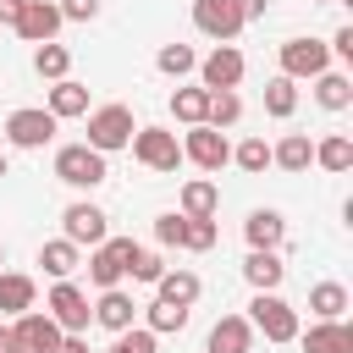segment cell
Wrapping results in <instances>:
<instances>
[{"mask_svg": "<svg viewBox=\"0 0 353 353\" xmlns=\"http://www.w3.org/2000/svg\"><path fill=\"white\" fill-rule=\"evenodd\" d=\"M132 132H138V121H132V110L127 105H94L88 110V149H99V154H116V149H127L132 143Z\"/></svg>", "mask_w": 353, "mask_h": 353, "instance_id": "6da1fadb", "label": "cell"}, {"mask_svg": "<svg viewBox=\"0 0 353 353\" xmlns=\"http://www.w3.org/2000/svg\"><path fill=\"white\" fill-rule=\"evenodd\" d=\"M105 176H110V171H105V154H99V149H88V143H61V149H55V182L88 193V188H99Z\"/></svg>", "mask_w": 353, "mask_h": 353, "instance_id": "7a4b0ae2", "label": "cell"}, {"mask_svg": "<svg viewBox=\"0 0 353 353\" xmlns=\"http://www.w3.org/2000/svg\"><path fill=\"white\" fill-rule=\"evenodd\" d=\"M248 325L254 331H265V342H298V309L281 298V292H254V303H248Z\"/></svg>", "mask_w": 353, "mask_h": 353, "instance_id": "3957f363", "label": "cell"}, {"mask_svg": "<svg viewBox=\"0 0 353 353\" xmlns=\"http://www.w3.org/2000/svg\"><path fill=\"white\" fill-rule=\"evenodd\" d=\"M127 149H132V160H138L143 171H176V165H182V138L165 132V127H138Z\"/></svg>", "mask_w": 353, "mask_h": 353, "instance_id": "277c9868", "label": "cell"}, {"mask_svg": "<svg viewBox=\"0 0 353 353\" xmlns=\"http://www.w3.org/2000/svg\"><path fill=\"white\" fill-rule=\"evenodd\" d=\"M132 254H138L132 237H105V243H94V254H88V281H94L99 292H105V287H121Z\"/></svg>", "mask_w": 353, "mask_h": 353, "instance_id": "5b68a950", "label": "cell"}, {"mask_svg": "<svg viewBox=\"0 0 353 353\" xmlns=\"http://www.w3.org/2000/svg\"><path fill=\"white\" fill-rule=\"evenodd\" d=\"M44 314L61 325V331H88V320H94V303H88V292L66 276V281H55L50 287V298H44Z\"/></svg>", "mask_w": 353, "mask_h": 353, "instance_id": "8992f818", "label": "cell"}, {"mask_svg": "<svg viewBox=\"0 0 353 353\" xmlns=\"http://www.w3.org/2000/svg\"><path fill=\"white\" fill-rule=\"evenodd\" d=\"M55 116L44 110V105H22V110H11L6 116V143L11 149H44L50 138H55Z\"/></svg>", "mask_w": 353, "mask_h": 353, "instance_id": "52a82bcc", "label": "cell"}, {"mask_svg": "<svg viewBox=\"0 0 353 353\" xmlns=\"http://www.w3.org/2000/svg\"><path fill=\"white\" fill-rule=\"evenodd\" d=\"M182 160H193L199 171H221V165H232V143H226L221 127L199 121V127H188V138H182Z\"/></svg>", "mask_w": 353, "mask_h": 353, "instance_id": "ba28073f", "label": "cell"}, {"mask_svg": "<svg viewBox=\"0 0 353 353\" xmlns=\"http://www.w3.org/2000/svg\"><path fill=\"white\" fill-rule=\"evenodd\" d=\"M110 215L99 210V204H88V199H77V204H66L61 210V237L66 243H77V248H94V243H105L110 237V226H105Z\"/></svg>", "mask_w": 353, "mask_h": 353, "instance_id": "9c48e42d", "label": "cell"}, {"mask_svg": "<svg viewBox=\"0 0 353 353\" xmlns=\"http://www.w3.org/2000/svg\"><path fill=\"white\" fill-rule=\"evenodd\" d=\"M193 28H199L204 39H215V44H232L248 22H243L237 0H193Z\"/></svg>", "mask_w": 353, "mask_h": 353, "instance_id": "30bf717a", "label": "cell"}, {"mask_svg": "<svg viewBox=\"0 0 353 353\" xmlns=\"http://www.w3.org/2000/svg\"><path fill=\"white\" fill-rule=\"evenodd\" d=\"M193 72H199V88H237V83H243V72H248V61H243V50H237V44H215Z\"/></svg>", "mask_w": 353, "mask_h": 353, "instance_id": "8fae6325", "label": "cell"}, {"mask_svg": "<svg viewBox=\"0 0 353 353\" xmlns=\"http://www.w3.org/2000/svg\"><path fill=\"white\" fill-rule=\"evenodd\" d=\"M61 22H66V17H61L55 0H28L11 28H17V39H28V44H50V39L61 33Z\"/></svg>", "mask_w": 353, "mask_h": 353, "instance_id": "7c38bea8", "label": "cell"}, {"mask_svg": "<svg viewBox=\"0 0 353 353\" xmlns=\"http://www.w3.org/2000/svg\"><path fill=\"white\" fill-rule=\"evenodd\" d=\"M331 66V50L320 39H287L281 44V77H320Z\"/></svg>", "mask_w": 353, "mask_h": 353, "instance_id": "4fadbf2b", "label": "cell"}, {"mask_svg": "<svg viewBox=\"0 0 353 353\" xmlns=\"http://www.w3.org/2000/svg\"><path fill=\"white\" fill-rule=\"evenodd\" d=\"M11 331H17V347H22V353H55V342H61V325H55L50 314H39V309L17 314Z\"/></svg>", "mask_w": 353, "mask_h": 353, "instance_id": "5bb4252c", "label": "cell"}, {"mask_svg": "<svg viewBox=\"0 0 353 353\" xmlns=\"http://www.w3.org/2000/svg\"><path fill=\"white\" fill-rule=\"evenodd\" d=\"M281 276H287L281 248H248V259H243V281H248L254 292H276Z\"/></svg>", "mask_w": 353, "mask_h": 353, "instance_id": "9a60e30c", "label": "cell"}, {"mask_svg": "<svg viewBox=\"0 0 353 353\" xmlns=\"http://www.w3.org/2000/svg\"><path fill=\"white\" fill-rule=\"evenodd\" d=\"M303 353H353V325L347 320H314L309 331H298Z\"/></svg>", "mask_w": 353, "mask_h": 353, "instance_id": "2e32d148", "label": "cell"}, {"mask_svg": "<svg viewBox=\"0 0 353 353\" xmlns=\"http://www.w3.org/2000/svg\"><path fill=\"white\" fill-rule=\"evenodd\" d=\"M248 347H254V325H248V314H221V320L210 325L204 353H248Z\"/></svg>", "mask_w": 353, "mask_h": 353, "instance_id": "e0dca14e", "label": "cell"}, {"mask_svg": "<svg viewBox=\"0 0 353 353\" xmlns=\"http://www.w3.org/2000/svg\"><path fill=\"white\" fill-rule=\"evenodd\" d=\"M55 121H72V116H88V83L77 77H55L50 83V105H44Z\"/></svg>", "mask_w": 353, "mask_h": 353, "instance_id": "ac0fdd59", "label": "cell"}, {"mask_svg": "<svg viewBox=\"0 0 353 353\" xmlns=\"http://www.w3.org/2000/svg\"><path fill=\"white\" fill-rule=\"evenodd\" d=\"M132 314H138V303H132V292H121V287H105V292L94 298V325H105V331H127Z\"/></svg>", "mask_w": 353, "mask_h": 353, "instance_id": "d6986e66", "label": "cell"}, {"mask_svg": "<svg viewBox=\"0 0 353 353\" xmlns=\"http://www.w3.org/2000/svg\"><path fill=\"white\" fill-rule=\"evenodd\" d=\"M39 303V281L33 276H22V270H0V314H28Z\"/></svg>", "mask_w": 353, "mask_h": 353, "instance_id": "ffe728a7", "label": "cell"}, {"mask_svg": "<svg viewBox=\"0 0 353 353\" xmlns=\"http://www.w3.org/2000/svg\"><path fill=\"white\" fill-rule=\"evenodd\" d=\"M243 237H248V248H281V243H287V221H281V210H248Z\"/></svg>", "mask_w": 353, "mask_h": 353, "instance_id": "44dd1931", "label": "cell"}, {"mask_svg": "<svg viewBox=\"0 0 353 353\" xmlns=\"http://www.w3.org/2000/svg\"><path fill=\"white\" fill-rule=\"evenodd\" d=\"M199 292H204V281H199L193 270H171V265H165V276L154 281V298L182 303V309H193V303H199Z\"/></svg>", "mask_w": 353, "mask_h": 353, "instance_id": "7402d4cb", "label": "cell"}, {"mask_svg": "<svg viewBox=\"0 0 353 353\" xmlns=\"http://www.w3.org/2000/svg\"><path fill=\"white\" fill-rule=\"evenodd\" d=\"M270 165H281V171H309V165H314L309 132H287L281 143H270Z\"/></svg>", "mask_w": 353, "mask_h": 353, "instance_id": "603a6c76", "label": "cell"}, {"mask_svg": "<svg viewBox=\"0 0 353 353\" xmlns=\"http://www.w3.org/2000/svg\"><path fill=\"white\" fill-rule=\"evenodd\" d=\"M176 210H182V215H215V210H221V188H215L210 176H193V182H182Z\"/></svg>", "mask_w": 353, "mask_h": 353, "instance_id": "cb8c5ba5", "label": "cell"}, {"mask_svg": "<svg viewBox=\"0 0 353 353\" xmlns=\"http://www.w3.org/2000/svg\"><path fill=\"white\" fill-rule=\"evenodd\" d=\"M39 265H44V276L66 281V276L83 265V248H77V243H66V237H50V243L39 248Z\"/></svg>", "mask_w": 353, "mask_h": 353, "instance_id": "d4e9b609", "label": "cell"}, {"mask_svg": "<svg viewBox=\"0 0 353 353\" xmlns=\"http://www.w3.org/2000/svg\"><path fill=\"white\" fill-rule=\"evenodd\" d=\"M314 105H320V110H347V105H353L347 72H331V66H325V72L314 77Z\"/></svg>", "mask_w": 353, "mask_h": 353, "instance_id": "484cf974", "label": "cell"}, {"mask_svg": "<svg viewBox=\"0 0 353 353\" xmlns=\"http://www.w3.org/2000/svg\"><path fill=\"white\" fill-rule=\"evenodd\" d=\"M314 165H320V171H336V176L353 171V138H347V132H325V138L314 143Z\"/></svg>", "mask_w": 353, "mask_h": 353, "instance_id": "4316f807", "label": "cell"}, {"mask_svg": "<svg viewBox=\"0 0 353 353\" xmlns=\"http://www.w3.org/2000/svg\"><path fill=\"white\" fill-rule=\"evenodd\" d=\"M309 309H314V320H342L347 314V287L342 281H314L309 287Z\"/></svg>", "mask_w": 353, "mask_h": 353, "instance_id": "83f0119b", "label": "cell"}, {"mask_svg": "<svg viewBox=\"0 0 353 353\" xmlns=\"http://www.w3.org/2000/svg\"><path fill=\"white\" fill-rule=\"evenodd\" d=\"M265 110H270L276 121H287V116L298 110V77H281V72H276V77L265 83Z\"/></svg>", "mask_w": 353, "mask_h": 353, "instance_id": "f1b7e54d", "label": "cell"}, {"mask_svg": "<svg viewBox=\"0 0 353 353\" xmlns=\"http://www.w3.org/2000/svg\"><path fill=\"white\" fill-rule=\"evenodd\" d=\"M143 325H149L154 336H171V331H182V325H188V309H182V303H165V298H154V303L143 309Z\"/></svg>", "mask_w": 353, "mask_h": 353, "instance_id": "f546056e", "label": "cell"}, {"mask_svg": "<svg viewBox=\"0 0 353 353\" xmlns=\"http://www.w3.org/2000/svg\"><path fill=\"white\" fill-rule=\"evenodd\" d=\"M33 72H39V77H50V83H55V77H66V72H72V50H66V44H55V39H50V44H39V50H33Z\"/></svg>", "mask_w": 353, "mask_h": 353, "instance_id": "4dcf8cb0", "label": "cell"}, {"mask_svg": "<svg viewBox=\"0 0 353 353\" xmlns=\"http://www.w3.org/2000/svg\"><path fill=\"white\" fill-rule=\"evenodd\" d=\"M204 110H210V88H176V94H171V116H176V121L199 127Z\"/></svg>", "mask_w": 353, "mask_h": 353, "instance_id": "1f68e13d", "label": "cell"}, {"mask_svg": "<svg viewBox=\"0 0 353 353\" xmlns=\"http://www.w3.org/2000/svg\"><path fill=\"white\" fill-rule=\"evenodd\" d=\"M237 116H243L237 88H210V110H204V121H210V127H237Z\"/></svg>", "mask_w": 353, "mask_h": 353, "instance_id": "d6a6232c", "label": "cell"}, {"mask_svg": "<svg viewBox=\"0 0 353 353\" xmlns=\"http://www.w3.org/2000/svg\"><path fill=\"white\" fill-rule=\"evenodd\" d=\"M232 165H237V171H248V176L270 171V143H265V138H243V143L232 149Z\"/></svg>", "mask_w": 353, "mask_h": 353, "instance_id": "836d02e7", "label": "cell"}, {"mask_svg": "<svg viewBox=\"0 0 353 353\" xmlns=\"http://www.w3.org/2000/svg\"><path fill=\"white\" fill-rule=\"evenodd\" d=\"M154 66H160L165 77H188V72L199 66V55H193V44H160V55H154Z\"/></svg>", "mask_w": 353, "mask_h": 353, "instance_id": "e575fe53", "label": "cell"}, {"mask_svg": "<svg viewBox=\"0 0 353 353\" xmlns=\"http://www.w3.org/2000/svg\"><path fill=\"white\" fill-rule=\"evenodd\" d=\"M215 215H188V232H182V248H193V254H210L215 248Z\"/></svg>", "mask_w": 353, "mask_h": 353, "instance_id": "d590c367", "label": "cell"}, {"mask_svg": "<svg viewBox=\"0 0 353 353\" xmlns=\"http://www.w3.org/2000/svg\"><path fill=\"white\" fill-rule=\"evenodd\" d=\"M154 347H160V336L149 325H127V331H116V342L105 353H154Z\"/></svg>", "mask_w": 353, "mask_h": 353, "instance_id": "8d00e7d4", "label": "cell"}, {"mask_svg": "<svg viewBox=\"0 0 353 353\" xmlns=\"http://www.w3.org/2000/svg\"><path fill=\"white\" fill-rule=\"evenodd\" d=\"M182 232H188V215H182V210L154 215V243H160V248H182Z\"/></svg>", "mask_w": 353, "mask_h": 353, "instance_id": "74e56055", "label": "cell"}, {"mask_svg": "<svg viewBox=\"0 0 353 353\" xmlns=\"http://www.w3.org/2000/svg\"><path fill=\"white\" fill-rule=\"evenodd\" d=\"M127 276H132V281H143V287H154V281L165 276V259H160L154 248H138V254H132V265H127Z\"/></svg>", "mask_w": 353, "mask_h": 353, "instance_id": "f35d334b", "label": "cell"}, {"mask_svg": "<svg viewBox=\"0 0 353 353\" xmlns=\"http://www.w3.org/2000/svg\"><path fill=\"white\" fill-rule=\"evenodd\" d=\"M55 6H61L66 22H94L99 17V0H55Z\"/></svg>", "mask_w": 353, "mask_h": 353, "instance_id": "ab89813d", "label": "cell"}, {"mask_svg": "<svg viewBox=\"0 0 353 353\" xmlns=\"http://www.w3.org/2000/svg\"><path fill=\"white\" fill-rule=\"evenodd\" d=\"M325 50H331V55H342V61H353V28H336Z\"/></svg>", "mask_w": 353, "mask_h": 353, "instance_id": "60d3db41", "label": "cell"}, {"mask_svg": "<svg viewBox=\"0 0 353 353\" xmlns=\"http://www.w3.org/2000/svg\"><path fill=\"white\" fill-rule=\"evenodd\" d=\"M55 353H88V336H83V331H61Z\"/></svg>", "mask_w": 353, "mask_h": 353, "instance_id": "b9f144b4", "label": "cell"}, {"mask_svg": "<svg viewBox=\"0 0 353 353\" xmlns=\"http://www.w3.org/2000/svg\"><path fill=\"white\" fill-rule=\"evenodd\" d=\"M237 11H243V22H259L270 11V0H237Z\"/></svg>", "mask_w": 353, "mask_h": 353, "instance_id": "7bdbcfd3", "label": "cell"}, {"mask_svg": "<svg viewBox=\"0 0 353 353\" xmlns=\"http://www.w3.org/2000/svg\"><path fill=\"white\" fill-rule=\"evenodd\" d=\"M22 6H28V0H0V22H6V28H11V22H17V17H22Z\"/></svg>", "mask_w": 353, "mask_h": 353, "instance_id": "ee69618b", "label": "cell"}, {"mask_svg": "<svg viewBox=\"0 0 353 353\" xmlns=\"http://www.w3.org/2000/svg\"><path fill=\"white\" fill-rule=\"evenodd\" d=\"M0 176H6V154H0Z\"/></svg>", "mask_w": 353, "mask_h": 353, "instance_id": "f6af8a7d", "label": "cell"}, {"mask_svg": "<svg viewBox=\"0 0 353 353\" xmlns=\"http://www.w3.org/2000/svg\"><path fill=\"white\" fill-rule=\"evenodd\" d=\"M0 265H6V243H0Z\"/></svg>", "mask_w": 353, "mask_h": 353, "instance_id": "bcb514c9", "label": "cell"}]
</instances>
